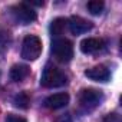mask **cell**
Wrapping results in <instances>:
<instances>
[{
  "label": "cell",
  "instance_id": "obj_1",
  "mask_svg": "<svg viewBox=\"0 0 122 122\" xmlns=\"http://www.w3.org/2000/svg\"><path fill=\"white\" fill-rule=\"evenodd\" d=\"M68 83V76L57 69L53 65H46L42 76H40V85L45 88H60Z\"/></svg>",
  "mask_w": 122,
  "mask_h": 122
},
{
  "label": "cell",
  "instance_id": "obj_2",
  "mask_svg": "<svg viewBox=\"0 0 122 122\" xmlns=\"http://www.w3.org/2000/svg\"><path fill=\"white\" fill-rule=\"evenodd\" d=\"M42 53V40L37 36L29 35L23 39L22 57L26 60H36Z\"/></svg>",
  "mask_w": 122,
  "mask_h": 122
},
{
  "label": "cell",
  "instance_id": "obj_3",
  "mask_svg": "<svg viewBox=\"0 0 122 122\" xmlns=\"http://www.w3.org/2000/svg\"><path fill=\"white\" fill-rule=\"evenodd\" d=\"M52 55L59 62H69L73 57V46L68 39H56L52 43Z\"/></svg>",
  "mask_w": 122,
  "mask_h": 122
},
{
  "label": "cell",
  "instance_id": "obj_4",
  "mask_svg": "<svg viewBox=\"0 0 122 122\" xmlns=\"http://www.w3.org/2000/svg\"><path fill=\"white\" fill-rule=\"evenodd\" d=\"M12 13L15 16V19L17 22H20L22 25H29V23L35 22L36 17H37L36 12L27 3H19V5L13 6L12 7Z\"/></svg>",
  "mask_w": 122,
  "mask_h": 122
},
{
  "label": "cell",
  "instance_id": "obj_5",
  "mask_svg": "<svg viewBox=\"0 0 122 122\" xmlns=\"http://www.w3.org/2000/svg\"><path fill=\"white\" fill-rule=\"evenodd\" d=\"M102 101V92L98 91V89H92V88H88V89H83L81 91V95H79V102L83 108L86 109H93L95 106H98Z\"/></svg>",
  "mask_w": 122,
  "mask_h": 122
},
{
  "label": "cell",
  "instance_id": "obj_6",
  "mask_svg": "<svg viewBox=\"0 0 122 122\" xmlns=\"http://www.w3.org/2000/svg\"><path fill=\"white\" fill-rule=\"evenodd\" d=\"M68 25H69V30L72 32V35H82L92 29V23L81 16H72Z\"/></svg>",
  "mask_w": 122,
  "mask_h": 122
},
{
  "label": "cell",
  "instance_id": "obj_7",
  "mask_svg": "<svg viewBox=\"0 0 122 122\" xmlns=\"http://www.w3.org/2000/svg\"><path fill=\"white\" fill-rule=\"evenodd\" d=\"M103 47H105V40L99 39V37H88L81 42V50L86 55L96 53V52L102 50Z\"/></svg>",
  "mask_w": 122,
  "mask_h": 122
},
{
  "label": "cell",
  "instance_id": "obj_8",
  "mask_svg": "<svg viewBox=\"0 0 122 122\" xmlns=\"http://www.w3.org/2000/svg\"><path fill=\"white\" fill-rule=\"evenodd\" d=\"M69 103V95L65 92H60V93H53L49 98H46L45 105L49 109H59V108H63Z\"/></svg>",
  "mask_w": 122,
  "mask_h": 122
},
{
  "label": "cell",
  "instance_id": "obj_9",
  "mask_svg": "<svg viewBox=\"0 0 122 122\" xmlns=\"http://www.w3.org/2000/svg\"><path fill=\"white\" fill-rule=\"evenodd\" d=\"M85 76H86V78H89L91 81H96V82H106V81L109 79L111 73H109V71H108L105 66L99 65V66H95V68H91V69L85 71Z\"/></svg>",
  "mask_w": 122,
  "mask_h": 122
},
{
  "label": "cell",
  "instance_id": "obj_10",
  "mask_svg": "<svg viewBox=\"0 0 122 122\" xmlns=\"http://www.w3.org/2000/svg\"><path fill=\"white\" fill-rule=\"evenodd\" d=\"M29 72H30L29 66H26V65H15L10 69V78L15 82H22L25 78H27Z\"/></svg>",
  "mask_w": 122,
  "mask_h": 122
},
{
  "label": "cell",
  "instance_id": "obj_11",
  "mask_svg": "<svg viewBox=\"0 0 122 122\" xmlns=\"http://www.w3.org/2000/svg\"><path fill=\"white\" fill-rule=\"evenodd\" d=\"M66 19H63V17H57V19H55L52 23H50V27H49V30H50V35L52 36H60L63 33V30H65V27H66Z\"/></svg>",
  "mask_w": 122,
  "mask_h": 122
},
{
  "label": "cell",
  "instance_id": "obj_12",
  "mask_svg": "<svg viewBox=\"0 0 122 122\" xmlns=\"http://www.w3.org/2000/svg\"><path fill=\"white\" fill-rule=\"evenodd\" d=\"M15 105L17 108H22V109H27L29 105H30V96L27 92H19L16 96H15Z\"/></svg>",
  "mask_w": 122,
  "mask_h": 122
},
{
  "label": "cell",
  "instance_id": "obj_13",
  "mask_svg": "<svg viewBox=\"0 0 122 122\" xmlns=\"http://www.w3.org/2000/svg\"><path fill=\"white\" fill-rule=\"evenodd\" d=\"M103 7H105V3L101 2V0H92V2H88V5H86V9L89 10V13L95 15V16L101 15L103 12Z\"/></svg>",
  "mask_w": 122,
  "mask_h": 122
},
{
  "label": "cell",
  "instance_id": "obj_14",
  "mask_svg": "<svg viewBox=\"0 0 122 122\" xmlns=\"http://www.w3.org/2000/svg\"><path fill=\"white\" fill-rule=\"evenodd\" d=\"M10 42V35L6 30H0V47H6Z\"/></svg>",
  "mask_w": 122,
  "mask_h": 122
},
{
  "label": "cell",
  "instance_id": "obj_15",
  "mask_svg": "<svg viewBox=\"0 0 122 122\" xmlns=\"http://www.w3.org/2000/svg\"><path fill=\"white\" fill-rule=\"evenodd\" d=\"M103 122H122V119H121V116H119L118 113L112 112V113H108V115L103 118Z\"/></svg>",
  "mask_w": 122,
  "mask_h": 122
},
{
  "label": "cell",
  "instance_id": "obj_16",
  "mask_svg": "<svg viewBox=\"0 0 122 122\" xmlns=\"http://www.w3.org/2000/svg\"><path fill=\"white\" fill-rule=\"evenodd\" d=\"M6 122H27L25 118L22 116H17V115H13V113H9L6 116Z\"/></svg>",
  "mask_w": 122,
  "mask_h": 122
},
{
  "label": "cell",
  "instance_id": "obj_17",
  "mask_svg": "<svg viewBox=\"0 0 122 122\" xmlns=\"http://www.w3.org/2000/svg\"><path fill=\"white\" fill-rule=\"evenodd\" d=\"M56 122H73V119H72V116L69 113H65V115H60L56 119Z\"/></svg>",
  "mask_w": 122,
  "mask_h": 122
}]
</instances>
